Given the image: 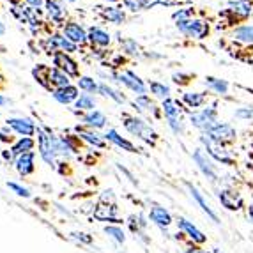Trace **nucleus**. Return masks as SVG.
Segmentation results:
<instances>
[{
  "label": "nucleus",
  "mask_w": 253,
  "mask_h": 253,
  "mask_svg": "<svg viewBox=\"0 0 253 253\" xmlns=\"http://www.w3.org/2000/svg\"><path fill=\"white\" fill-rule=\"evenodd\" d=\"M200 144L204 145V151H206L214 161L228 165V167L236 165V158L232 156V152L225 147V144H221V142H218V140L211 138L207 133H204V135L200 136Z\"/></svg>",
  "instance_id": "obj_1"
},
{
  "label": "nucleus",
  "mask_w": 253,
  "mask_h": 253,
  "mask_svg": "<svg viewBox=\"0 0 253 253\" xmlns=\"http://www.w3.org/2000/svg\"><path fill=\"white\" fill-rule=\"evenodd\" d=\"M161 110H163L165 117H167V123H169L170 129L173 133H177V135L184 133V108H182L181 103L169 97V99L163 101Z\"/></svg>",
  "instance_id": "obj_2"
},
{
  "label": "nucleus",
  "mask_w": 253,
  "mask_h": 253,
  "mask_svg": "<svg viewBox=\"0 0 253 253\" xmlns=\"http://www.w3.org/2000/svg\"><path fill=\"white\" fill-rule=\"evenodd\" d=\"M124 127H126L133 136L144 140L145 144L154 145L158 142V133L140 117H129V115H126V117H124Z\"/></svg>",
  "instance_id": "obj_3"
},
{
  "label": "nucleus",
  "mask_w": 253,
  "mask_h": 253,
  "mask_svg": "<svg viewBox=\"0 0 253 253\" xmlns=\"http://www.w3.org/2000/svg\"><path fill=\"white\" fill-rule=\"evenodd\" d=\"M55 136L50 133V129H42L38 127V145H39V156L50 167L57 165V156H55V145H53Z\"/></svg>",
  "instance_id": "obj_4"
},
{
  "label": "nucleus",
  "mask_w": 253,
  "mask_h": 253,
  "mask_svg": "<svg viewBox=\"0 0 253 253\" xmlns=\"http://www.w3.org/2000/svg\"><path fill=\"white\" fill-rule=\"evenodd\" d=\"M190 123L202 133H209L214 124H218V112L214 106H207L200 112H193L190 115Z\"/></svg>",
  "instance_id": "obj_5"
},
{
  "label": "nucleus",
  "mask_w": 253,
  "mask_h": 253,
  "mask_svg": "<svg viewBox=\"0 0 253 253\" xmlns=\"http://www.w3.org/2000/svg\"><path fill=\"white\" fill-rule=\"evenodd\" d=\"M175 25L188 38L204 39L209 34V23L204 20H191V18H188V20H179Z\"/></svg>",
  "instance_id": "obj_6"
},
{
  "label": "nucleus",
  "mask_w": 253,
  "mask_h": 253,
  "mask_svg": "<svg viewBox=\"0 0 253 253\" xmlns=\"http://www.w3.org/2000/svg\"><path fill=\"white\" fill-rule=\"evenodd\" d=\"M193 161L197 163L200 172L204 173V177H207L211 182L218 181V167L214 165V160L204 149H195Z\"/></svg>",
  "instance_id": "obj_7"
},
{
  "label": "nucleus",
  "mask_w": 253,
  "mask_h": 253,
  "mask_svg": "<svg viewBox=\"0 0 253 253\" xmlns=\"http://www.w3.org/2000/svg\"><path fill=\"white\" fill-rule=\"evenodd\" d=\"M5 126H9L11 129L16 133V135H20L21 138H32V136L36 135V131H38V127H36L34 121L29 117H11L5 121Z\"/></svg>",
  "instance_id": "obj_8"
},
{
  "label": "nucleus",
  "mask_w": 253,
  "mask_h": 253,
  "mask_svg": "<svg viewBox=\"0 0 253 253\" xmlns=\"http://www.w3.org/2000/svg\"><path fill=\"white\" fill-rule=\"evenodd\" d=\"M114 78H117L119 84L126 85L127 89H131L133 92L138 94V96H145L147 87H145L144 80H142L138 75H135L133 71H124V73H121V75H114Z\"/></svg>",
  "instance_id": "obj_9"
},
{
  "label": "nucleus",
  "mask_w": 253,
  "mask_h": 253,
  "mask_svg": "<svg viewBox=\"0 0 253 253\" xmlns=\"http://www.w3.org/2000/svg\"><path fill=\"white\" fill-rule=\"evenodd\" d=\"M218 200H219V204L227 209V211H241V209H243V206H245V200H243V197H241L237 191L228 190V188H225V190H219Z\"/></svg>",
  "instance_id": "obj_10"
},
{
  "label": "nucleus",
  "mask_w": 253,
  "mask_h": 253,
  "mask_svg": "<svg viewBox=\"0 0 253 253\" xmlns=\"http://www.w3.org/2000/svg\"><path fill=\"white\" fill-rule=\"evenodd\" d=\"M119 209L115 204H108V202H99L97 207L94 209V218L99 219V221H110V223H123V219L117 218Z\"/></svg>",
  "instance_id": "obj_11"
},
{
  "label": "nucleus",
  "mask_w": 253,
  "mask_h": 253,
  "mask_svg": "<svg viewBox=\"0 0 253 253\" xmlns=\"http://www.w3.org/2000/svg\"><path fill=\"white\" fill-rule=\"evenodd\" d=\"M53 66L55 68H59L60 71H64L68 76L80 75V71H78V64H76L68 53H64V51H55L53 53Z\"/></svg>",
  "instance_id": "obj_12"
},
{
  "label": "nucleus",
  "mask_w": 253,
  "mask_h": 253,
  "mask_svg": "<svg viewBox=\"0 0 253 253\" xmlns=\"http://www.w3.org/2000/svg\"><path fill=\"white\" fill-rule=\"evenodd\" d=\"M207 135L211 136V138L218 140V142H221V144H228V142H234V140H236L237 133H236V129L230 126V124L218 123V124H214V126L211 127V131H209Z\"/></svg>",
  "instance_id": "obj_13"
},
{
  "label": "nucleus",
  "mask_w": 253,
  "mask_h": 253,
  "mask_svg": "<svg viewBox=\"0 0 253 253\" xmlns=\"http://www.w3.org/2000/svg\"><path fill=\"white\" fill-rule=\"evenodd\" d=\"M149 219H151L156 227H160L163 232L173 223L172 214H170V212L161 206H152L151 207V211H149Z\"/></svg>",
  "instance_id": "obj_14"
},
{
  "label": "nucleus",
  "mask_w": 253,
  "mask_h": 253,
  "mask_svg": "<svg viewBox=\"0 0 253 253\" xmlns=\"http://www.w3.org/2000/svg\"><path fill=\"white\" fill-rule=\"evenodd\" d=\"M177 227H179V230H181L182 234H186V236H188L191 241H193L195 245H204V243L207 241V237L204 236L202 230L195 227V225L191 223L190 219L179 218V219H177Z\"/></svg>",
  "instance_id": "obj_15"
},
{
  "label": "nucleus",
  "mask_w": 253,
  "mask_h": 253,
  "mask_svg": "<svg viewBox=\"0 0 253 253\" xmlns=\"http://www.w3.org/2000/svg\"><path fill=\"white\" fill-rule=\"evenodd\" d=\"M55 101H59L60 105H71V103H76L78 101V97L82 96L78 87L75 85H68V87H62V89H55L51 92Z\"/></svg>",
  "instance_id": "obj_16"
},
{
  "label": "nucleus",
  "mask_w": 253,
  "mask_h": 253,
  "mask_svg": "<svg viewBox=\"0 0 253 253\" xmlns=\"http://www.w3.org/2000/svg\"><path fill=\"white\" fill-rule=\"evenodd\" d=\"M62 32H64V38H68L71 42L75 44H82V42L87 41V32L85 29L80 25V23H75V21H69L66 25L62 27Z\"/></svg>",
  "instance_id": "obj_17"
},
{
  "label": "nucleus",
  "mask_w": 253,
  "mask_h": 253,
  "mask_svg": "<svg viewBox=\"0 0 253 253\" xmlns=\"http://www.w3.org/2000/svg\"><path fill=\"white\" fill-rule=\"evenodd\" d=\"M34 160H36L34 152H27V154L16 156V160H14V169H16V172L20 173L21 177H27V175H30V173L36 170Z\"/></svg>",
  "instance_id": "obj_18"
},
{
  "label": "nucleus",
  "mask_w": 253,
  "mask_h": 253,
  "mask_svg": "<svg viewBox=\"0 0 253 253\" xmlns=\"http://www.w3.org/2000/svg\"><path fill=\"white\" fill-rule=\"evenodd\" d=\"M188 190H190V195L191 197H193V200L195 202H197V206L200 207V209H202L204 212H206L207 216H209V218L212 219V221H214V223H219V218H218V214H216L214 211H212L211 209V206H209V202H206V199H204V195L200 193L199 190H197V188H195L193 184H190V182H188Z\"/></svg>",
  "instance_id": "obj_19"
},
{
  "label": "nucleus",
  "mask_w": 253,
  "mask_h": 253,
  "mask_svg": "<svg viewBox=\"0 0 253 253\" xmlns=\"http://www.w3.org/2000/svg\"><path fill=\"white\" fill-rule=\"evenodd\" d=\"M75 131L78 133V136H80L84 142H87L89 145H94V147H97V149H105V140H103L105 136H101L94 129H84V127L76 126Z\"/></svg>",
  "instance_id": "obj_20"
},
{
  "label": "nucleus",
  "mask_w": 253,
  "mask_h": 253,
  "mask_svg": "<svg viewBox=\"0 0 253 253\" xmlns=\"http://www.w3.org/2000/svg\"><path fill=\"white\" fill-rule=\"evenodd\" d=\"M84 124L90 129H101L106 126V115L99 110H92L84 115Z\"/></svg>",
  "instance_id": "obj_21"
},
{
  "label": "nucleus",
  "mask_w": 253,
  "mask_h": 253,
  "mask_svg": "<svg viewBox=\"0 0 253 253\" xmlns=\"http://www.w3.org/2000/svg\"><path fill=\"white\" fill-rule=\"evenodd\" d=\"M105 138L108 140V142H112L114 145H117V147H121L123 151H127V152H136L138 149L135 147V145L131 144L129 140H126V138H123V136L119 135L117 131L115 129H108L105 133Z\"/></svg>",
  "instance_id": "obj_22"
},
{
  "label": "nucleus",
  "mask_w": 253,
  "mask_h": 253,
  "mask_svg": "<svg viewBox=\"0 0 253 253\" xmlns=\"http://www.w3.org/2000/svg\"><path fill=\"white\" fill-rule=\"evenodd\" d=\"M48 85H53L55 89H62L71 84H69V76L66 73L60 71L59 68H51L48 71Z\"/></svg>",
  "instance_id": "obj_23"
},
{
  "label": "nucleus",
  "mask_w": 253,
  "mask_h": 253,
  "mask_svg": "<svg viewBox=\"0 0 253 253\" xmlns=\"http://www.w3.org/2000/svg\"><path fill=\"white\" fill-rule=\"evenodd\" d=\"M44 7H46V14H48V18H50L51 21L62 23L64 16H66V9L60 5V2H57V0H46Z\"/></svg>",
  "instance_id": "obj_24"
},
{
  "label": "nucleus",
  "mask_w": 253,
  "mask_h": 253,
  "mask_svg": "<svg viewBox=\"0 0 253 253\" xmlns=\"http://www.w3.org/2000/svg\"><path fill=\"white\" fill-rule=\"evenodd\" d=\"M127 225H129V230L133 234H136L138 237L144 239L145 236V228H147V219L142 214H131L127 218Z\"/></svg>",
  "instance_id": "obj_25"
},
{
  "label": "nucleus",
  "mask_w": 253,
  "mask_h": 253,
  "mask_svg": "<svg viewBox=\"0 0 253 253\" xmlns=\"http://www.w3.org/2000/svg\"><path fill=\"white\" fill-rule=\"evenodd\" d=\"M87 39H89L92 44H97V46H108L110 41H112L108 32L103 30V29H99V27H92V29L89 30Z\"/></svg>",
  "instance_id": "obj_26"
},
{
  "label": "nucleus",
  "mask_w": 253,
  "mask_h": 253,
  "mask_svg": "<svg viewBox=\"0 0 253 253\" xmlns=\"http://www.w3.org/2000/svg\"><path fill=\"white\" fill-rule=\"evenodd\" d=\"M36 142L32 138H20L16 140L13 144V147H11V151H13L14 156H21V154H27V152H32V149H34Z\"/></svg>",
  "instance_id": "obj_27"
},
{
  "label": "nucleus",
  "mask_w": 253,
  "mask_h": 253,
  "mask_svg": "<svg viewBox=\"0 0 253 253\" xmlns=\"http://www.w3.org/2000/svg\"><path fill=\"white\" fill-rule=\"evenodd\" d=\"M182 101L188 108H200L206 105V96L202 92H184L182 94Z\"/></svg>",
  "instance_id": "obj_28"
},
{
  "label": "nucleus",
  "mask_w": 253,
  "mask_h": 253,
  "mask_svg": "<svg viewBox=\"0 0 253 253\" xmlns=\"http://www.w3.org/2000/svg\"><path fill=\"white\" fill-rule=\"evenodd\" d=\"M230 13H234L237 18H246L252 14V4L250 0H237L230 4Z\"/></svg>",
  "instance_id": "obj_29"
},
{
  "label": "nucleus",
  "mask_w": 253,
  "mask_h": 253,
  "mask_svg": "<svg viewBox=\"0 0 253 253\" xmlns=\"http://www.w3.org/2000/svg\"><path fill=\"white\" fill-rule=\"evenodd\" d=\"M101 13L106 20L112 21V23H115V25H121V23H124V20H126L124 11L123 9H119V7H105Z\"/></svg>",
  "instance_id": "obj_30"
},
{
  "label": "nucleus",
  "mask_w": 253,
  "mask_h": 253,
  "mask_svg": "<svg viewBox=\"0 0 253 253\" xmlns=\"http://www.w3.org/2000/svg\"><path fill=\"white\" fill-rule=\"evenodd\" d=\"M206 85L209 89L214 90V92L221 94V96H227L228 94V84L225 80H219V78H214V76H207Z\"/></svg>",
  "instance_id": "obj_31"
},
{
  "label": "nucleus",
  "mask_w": 253,
  "mask_h": 253,
  "mask_svg": "<svg viewBox=\"0 0 253 253\" xmlns=\"http://www.w3.org/2000/svg\"><path fill=\"white\" fill-rule=\"evenodd\" d=\"M80 90H84L85 94H94L99 90V85L96 84V80L94 78H90V76H80L78 78V85H76Z\"/></svg>",
  "instance_id": "obj_32"
},
{
  "label": "nucleus",
  "mask_w": 253,
  "mask_h": 253,
  "mask_svg": "<svg viewBox=\"0 0 253 253\" xmlns=\"http://www.w3.org/2000/svg\"><path fill=\"white\" fill-rule=\"evenodd\" d=\"M97 92L101 94V96H105V97H110V99H114V101H117V103H126V97L123 96V94L119 92V90H115V89H112L110 85H106V84H99V90Z\"/></svg>",
  "instance_id": "obj_33"
},
{
  "label": "nucleus",
  "mask_w": 253,
  "mask_h": 253,
  "mask_svg": "<svg viewBox=\"0 0 253 253\" xmlns=\"http://www.w3.org/2000/svg\"><path fill=\"white\" fill-rule=\"evenodd\" d=\"M75 108L78 110H85V112H92L96 108V99H94L92 94H82L78 97V101L75 103Z\"/></svg>",
  "instance_id": "obj_34"
},
{
  "label": "nucleus",
  "mask_w": 253,
  "mask_h": 253,
  "mask_svg": "<svg viewBox=\"0 0 253 253\" xmlns=\"http://www.w3.org/2000/svg\"><path fill=\"white\" fill-rule=\"evenodd\" d=\"M105 234H108L117 245H124V243H126V234H124V230L119 227V225H106Z\"/></svg>",
  "instance_id": "obj_35"
},
{
  "label": "nucleus",
  "mask_w": 253,
  "mask_h": 253,
  "mask_svg": "<svg viewBox=\"0 0 253 253\" xmlns=\"http://www.w3.org/2000/svg\"><path fill=\"white\" fill-rule=\"evenodd\" d=\"M149 89L156 97H161V99H169L170 96V87L165 84H160V82H149Z\"/></svg>",
  "instance_id": "obj_36"
},
{
  "label": "nucleus",
  "mask_w": 253,
  "mask_h": 253,
  "mask_svg": "<svg viewBox=\"0 0 253 253\" xmlns=\"http://www.w3.org/2000/svg\"><path fill=\"white\" fill-rule=\"evenodd\" d=\"M53 39H55V42H57L59 51H64V53H73V51H76V44L69 41L68 38H64V36H60V34H55Z\"/></svg>",
  "instance_id": "obj_37"
},
{
  "label": "nucleus",
  "mask_w": 253,
  "mask_h": 253,
  "mask_svg": "<svg viewBox=\"0 0 253 253\" xmlns=\"http://www.w3.org/2000/svg\"><path fill=\"white\" fill-rule=\"evenodd\" d=\"M234 38L243 42H253V25H245L234 30Z\"/></svg>",
  "instance_id": "obj_38"
},
{
  "label": "nucleus",
  "mask_w": 253,
  "mask_h": 253,
  "mask_svg": "<svg viewBox=\"0 0 253 253\" xmlns=\"http://www.w3.org/2000/svg\"><path fill=\"white\" fill-rule=\"evenodd\" d=\"M151 0H124V5H126L129 11H140V9H144L149 5Z\"/></svg>",
  "instance_id": "obj_39"
},
{
  "label": "nucleus",
  "mask_w": 253,
  "mask_h": 253,
  "mask_svg": "<svg viewBox=\"0 0 253 253\" xmlns=\"http://www.w3.org/2000/svg\"><path fill=\"white\" fill-rule=\"evenodd\" d=\"M133 105H135L138 110H151L152 108V101L149 99L147 94H145V96H138V97H136Z\"/></svg>",
  "instance_id": "obj_40"
},
{
  "label": "nucleus",
  "mask_w": 253,
  "mask_h": 253,
  "mask_svg": "<svg viewBox=\"0 0 253 253\" xmlns=\"http://www.w3.org/2000/svg\"><path fill=\"white\" fill-rule=\"evenodd\" d=\"M7 188L9 190H13L18 197H23V199H29L30 197V191L27 190V188H23V186L16 184V182H7Z\"/></svg>",
  "instance_id": "obj_41"
},
{
  "label": "nucleus",
  "mask_w": 253,
  "mask_h": 253,
  "mask_svg": "<svg viewBox=\"0 0 253 253\" xmlns=\"http://www.w3.org/2000/svg\"><path fill=\"white\" fill-rule=\"evenodd\" d=\"M236 115L237 119H243V121H252L253 119V108H239V110H236Z\"/></svg>",
  "instance_id": "obj_42"
},
{
  "label": "nucleus",
  "mask_w": 253,
  "mask_h": 253,
  "mask_svg": "<svg viewBox=\"0 0 253 253\" xmlns=\"http://www.w3.org/2000/svg\"><path fill=\"white\" fill-rule=\"evenodd\" d=\"M123 46H124V51L129 55H135L138 53V44H136L135 41H131V39H126V41L123 42Z\"/></svg>",
  "instance_id": "obj_43"
},
{
  "label": "nucleus",
  "mask_w": 253,
  "mask_h": 253,
  "mask_svg": "<svg viewBox=\"0 0 253 253\" xmlns=\"http://www.w3.org/2000/svg\"><path fill=\"white\" fill-rule=\"evenodd\" d=\"M71 237L76 241H80V243H85V245H90V243H92V237H90L89 234H84V232H73Z\"/></svg>",
  "instance_id": "obj_44"
},
{
  "label": "nucleus",
  "mask_w": 253,
  "mask_h": 253,
  "mask_svg": "<svg viewBox=\"0 0 253 253\" xmlns=\"http://www.w3.org/2000/svg\"><path fill=\"white\" fill-rule=\"evenodd\" d=\"M11 127L9 126H5V127H0V140H2V142H11V140H13V136H11Z\"/></svg>",
  "instance_id": "obj_45"
},
{
  "label": "nucleus",
  "mask_w": 253,
  "mask_h": 253,
  "mask_svg": "<svg viewBox=\"0 0 253 253\" xmlns=\"http://www.w3.org/2000/svg\"><path fill=\"white\" fill-rule=\"evenodd\" d=\"M173 78V82H175V84H179V85H184V84H188V78H190V76H186V75H179V73H175V75L172 76Z\"/></svg>",
  "instance_id": "obj_46"
},
{
  "label": "nucleus",
  "mask_w": 253,
  "mask_h": 253,
  "mask_svg": "<svg viewBox=\"0 0 253 253\" xmlns=\"http://www.w3.org/2000/svg\"><path fill=\"white\" fill-rule=\"evenodd\" d=\"M2 158H4L5 161H9V163H14V160H16V156L13 154L11 149H4V151H2Z\"/></svg>",
  "instance_id": "obj_47"
},
{
  "label": "nucleus",
  "mask_w": 253,
  "mask_h": 253,
  "mask_svg": "<svg viewBox=\"0 0 253 253\" xmlns=\"http://www.w3.org/2000/svg\"><path fill=\"white\" fill-rule=\"evenodd\" d=\"M25 2H27V4H29L32 9H39V7H41V5L46 4L44 0H25Z\"/></svg>",
  "instance_id": "obj_48"
},
{
  "label": "nucleus",
  "mask_w": 253,
  "mask_h": 253,
  "mask_svg": "<svg viewBox=\"0 0 253 253\" xmlns=\"http://www.w3.org/2000/svg\"><path fill=\"white\" fill-rule=\"evenodd\" d=\"M182 253H206L202 248H199V246H190V248H186Z\"/></svg>",
  "instance_id": "obj_49"
},
{
  "label": "nucleus",
  "mask_w": 253,
  "mask_h": 253,
  "mask_svg": "<svg viewBox=\"0 0 253 253\" xmlns=\"http://www.w3.org/2000/svg\"><path fill=\"white\" fill-rule=\"evenodd\" d=\"M246 216H248V221L253 225V206H250L248 209H246Z\"/></svg>",
  "instance_id": "obj_50"
},
{
  "label": "nucleus",
  "mask_w": 253,
  "mask_h": 253,
  "mask_svg": "<svg viewBox=\"0 0 253 253\" xmlns=\"http://www.w3.org/2000/svg\"><path fill=\"white\" fill-rule=\"evenodd\" d=\"M7 97L5 96H2V94H0V106H4V105H7Z\"/></svg>",
  "instance_id": "obj_51"
},
{
  "label": "nucleus",
  "mask_w": 253,
  "mask_h": 253,
  "mask_svg": "<svg viewBox=\"0 0 253 253\" xmlns=\"http://www.w3.org/2000/svg\"><path fill=\"white\" fill-rule=\"evenodd\" d=\"M4 32H5V27H4V25H2V23H0V36L4 34Z\"/></svg>",
  "instance_id": "obj_52"
},
{
  "label": "nucleus",
  "mask_w": 253,
  "mask_h": 253,
  "mask_svg": "<svg viewBox=\"0 0 253 253\" xmlns=\"http://www.w3.org/2000/svg\"><path fill=\"white\" fill-rule=\"evenodd\" d=\"M105 2H117V0H105Z\"/></svg>",
  "instance_id": "obj_53"
},
{
  "label": "nucleus",
  "mask_w": 253,
  "mask_h": 253,
  "mask_svg": "<svg viewBox=\"0 0 253 253\" xmlns=\"http://www.w3.org/2000/svg\"><path fill=\"white\" fill-rule=\"evenodd\" d=\"M68 2H76V0H68Z\"/></svg>",
  "instance_id": "obj_54"
}]
</instances>
